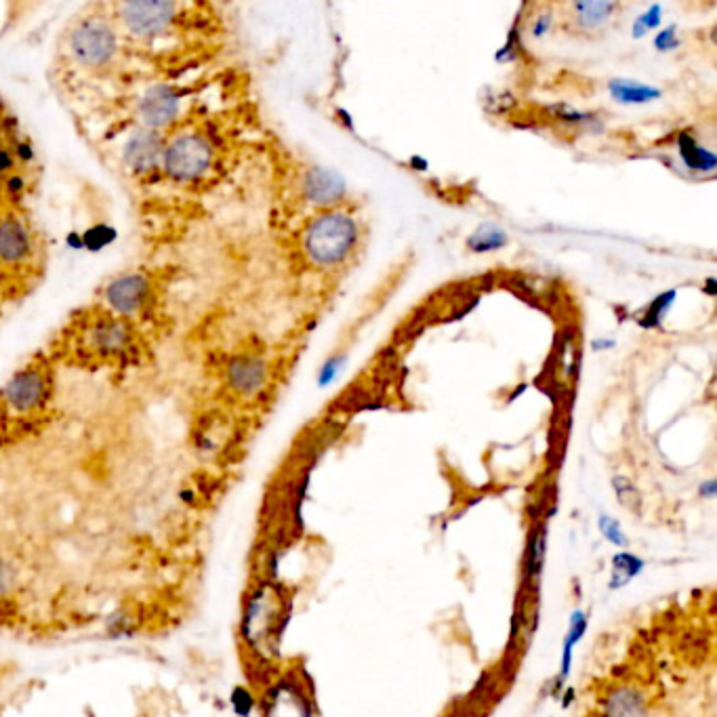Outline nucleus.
<instances>
[{"label":"nucleus","mask_w":717,"mask_h":717,"mask_svg":"<svg viewBox=\"0 0 717 717\" xmlns=\"http://www.w3.org/2000/svg\"><path fill=\"white\" fill-rule=\"evenodd\" d=\"M303 194L316 207H331L347 194V181L335 169L312 167L303 177Z\"/></svg>","instance_id":"obj_12"},{"label":"nucleus","mask_w":717,"mask_h":717,"mask_svg":"<svg viewBox=\"0 0 717 717\" xmlns=\"http://www.w3.org/2000/svg\"><path fill=\"white\" fill-rule=\"evenodd\" d=\"M118 22L131 36L158 38L171 30L179 7L175 3H122L116 5Z\"/></svg>","instance_id":"obj_6"},{"label":"nucleus","mask_w":717,"mask_h":717,"mask_svg":"<svg viewBox=\"0 0 717 717\" xmlns=\"http://www.w3.org/2000/svg\"><path fill=\"white\" fill-rule=\"evenodd\" d=\"M358 242V225L345 213H324L316 217L303 236L307 257L320 268H333L347 259Z\"/></svg>","instance_id":"obj_2"},{"label":"nucleus","mask_w":717,"mask_h":717,"mask_svg":"<svg viewBox=\"0 0 717 717\" xmlns=\"http://www.w3.org/2000/svg\"><path fill=\"white\" fill-rule=\"evenodd\" d=\"M661 26H663V5L654 3L638 19H635L631 26V36L644 38L650 32H657Z\"/></svg>","instance_id":"obj_20"},{"label":"nucleus","mask_w":717,"mask_h":717,"mask_svg":"<svg viewBox=\"0 0 717 717\" xmlns=\"http://www.w3.org/2000/svg\"><path fill=\"white\" fill-rule=\"evenodd\" d=\"M570 9L575 13L572 17H575L581 30H598L610 22L612 13L619 9V5L608 3V0H591V3L583 0V3H572Z\"/></svg>","instance_id":"obj_16"},{"label":"nucleus","mask_w":717,"mask_h":717,"mask_svg":"<svg viewBox=\"0 0 717 717\" xmlns=\"http://www.w3.org/2000/svg\"><path fill=\"white\" fill-rule=\"evenodd\" d=\"M715 284H717V282H715V278H709V280H707V289H705V291H707V295H709V297H715V293H717Z\"/></svg>","instance_id":"obj_32"},{"label":"nucleus","mask_w":717,"mask_h":717,"mask_svg":"<svg viewBox=\"0 0 717 717\" xmlns=\"http://www.w3.org/2000/svg\"><path fill=\"white\" fill-rule=\"evenodd\" d=\"M516 57H518V38L514 40V30H511L507 43L497 51L495 59L499 61V64H511Z\"/></svg>","instance_id":"obj_28"},{"label":"nucleus","mask_w":717,"mask_h":717,"mask_svg":"<svg viewBox=\"0 0 717 717\" xmlns=\"http://www.w3.org/2000/svg\"><path fill=\"white\" fill-rule=\"evenodd\" d=\"M49 398V381L38 366H28L17 373L5 387L3 404L13 415H32Z\"/></svg>","instance_id":"obj_7"},{"label":"nucleus","mask_w":717,"mask_h":717,"mask_svg":"<svg viewBox=\"0 0 717 717\" xmlns=\"http://www.w3.org/2000/svg\"><path fill=\"white\" fill-rule=\"evenodd\" d=\"M614 345H617V343H614L612 339H596V341H593V343H591V347H593V350H600V352L612 350V347H614Z\"/></svg>","instance_id":"obj_29"},{"label":"nucleus","mask_w":717,"mask_h":717,"mask_svg":"<svg viewBox=\"0 0 717 717\" xmlns=\"http://www.w3.org/2000/svg\"><path fill=\"white\" fill-rule=\"evenodd\" d=\"M230 703H232V709H234V713L238 717H251V713L255 709V696L247 686H236L232 690Z\"/></svg>","instance_id":"obj_22"},{"label":"nucleus","mask_w":717,"mask_h":717,"mask_svg":"<svg viewBox=\"0 0 717 717\" xmlns=\"http://www.w3.org/2000/svg\"><path fill=\"white\" fill-rule=\"evenodd\" d=\"M78 347L99 362H118L131 356L135 345L133 326L112 312L91 318L76 335Z\"/></svg>","instance_id":"obj_3"},{"label":"nucleus","mask_w":717,"mask_h":717,"mask_svg":"<svg viewBox=\"0 0 717 717\" xmlns=\"http://www.w3.org/2000/svg\"><path fill=\"white\" fill-rule=\"evenodd\" d=\"M150 295H152V284L146 276L125 274V276H118L116 280H112L108 284L104 299H106L108 310L114 316L127 318V316L141 312L143 307L148 305Z\"/></svg>","instance_id":"obj_8"},{"label":"nucleus","mask_w":717,"mask_h":717,"mask_svg":"<svg viewBox=\"0 0 717 717\" xmlns=\"http://www.w3.org/2000/svg\"><path fill=\"white\" fill-rule=\"evenodd\" d=\"M139 120L143 129L160 131L175 122L179 114V95L173 87L156 85L150 87L139 99Z\"/></svg>","instance_id":"obj_10"},{"label":"nucleus","mask_w":717,"mask_h":717,"mask_svg":"<svg viewBox=\"0 0 717 717\" xmlns=\"http://www.w3.org/2000/svg\"><path fill=\"white\" fill-rule=\"evenodd\" d=\"M17 581H19L17 566L11 560L0 556V598L9 596V593L15 589Z\"/></svg>","instance_id":"obj_24"},{"label":"nucleus","mask_w":717,"mask_h":717,"mask_svg":"<svg viewBox=\"0 0 717 717\" xmlns=\"http://www.w3.org/2000/svg\"><path fill=\"white\" fill-rule=\"evenodd\" d=\"M265 379H268V366L261 358L255 356H240L234 358L228 366V385L240 396H255L259 394Z\"/></svg>","instance_id":"obj_13"},{"label":"nucleus","mask_w":717,"mask_h":717,"mask_svg":"<svg viewBox=\"0 0 717 717\" xmlns=\"http://www.w3.org/2000/svg\"><path fill=\"white\" fill-rule=\"evenodd\" d=\"M337 114L343 118V125L347 127V129H350V131H354V125H352V116H350V112H345V110H337Z\"/></svg>","instance_id":"obj_31"},{"label":"nucleus","mask_w":717,"mask_h":717,"mask_svg":"<svg viewBox=\"0 0 717 717\" xmlns=\"http://www.w3.org/2000/svg\"><path fill=\"white\" fill-rule=\"evenodd\" d=\"M652 45H654V49H657L659 53H673V51H678V49L682 47V38H680V34H678V26L671 24V26L659 30V34L654 36V40H652Z\"/></svg>","instance_id":"obj_23"},{"label":"nucleus","mask_w":717,"mask_h":717,"mask_svg":"<svg viewBox=\"0 0 717 717\" xmlns=\"http://www.w3.org/2000/svg\"><path fill=\"white\" fill-rule=\"evenodd\" d=\"M34 234L15 213L0 215V265L19 268L34 257Z\"/></svg>","instance_id":"obj_9"},{"label":"nucleus","mask_w":717,"mask_h":717,"mask_svg":"<svg viewBox=\"0 0 717 717\" xmlns=\"http://www.w3.org/2000/svg\"><path fill=\"white\" fill-rule=\"evenodd\" d=\"M598 635L577 717H715V675L684 648V602L671 596Z\"/></svg>","instance_id":"obj_1"},{"label":"nucleus","mask_w":717,"mask_h":717,"mask_svg":"<svg viewBox=\"0 0 717 717\" xmlns=\"http://www.w3.org/2000/svg\"><path fill=\"white\" fill-rule=\"evenodd\" d=\"M345 364H347V356H333V358H329V360H326L324 364H322V368H320V373H318V387H329V385H333L337 379H339V375L343 373V368H345Z\"/></svg>","instance_id":"obj_21"},{"label":"nucleus","mask_w":717,"mask_h":717,"mask_svg":"<svg viewBox=\"0 0 717 717\" xmlns=\"http://www.w3.org/2000/svg\"><path fill=\"white\" fill-rule=\"evenodd\" d=\"M507 244H509V234L497 223H482L480 228H476V232H471L469 238L465 240V247L476 255L501 251L507 247Z\"/></svg>","instance_id":"obj_17"},{"label":"nucleus","mask_w":717,"mask_h":717,"mask_svg":"<svg viewBox=\"0 0 717 717\" xmlns=\"http://www.w3.org/2000/svg\"><path fill=\"white\" fill-rule=\"evenodd\" d=\"M606 91L614 104L621 106H648L663 97V91L659 87L631 78H610L606 83Z\"/></svg>","instance_id":"obj_14"},{"label":"nucleus","mask_w":717,"mask_h":717,"mask_svg":"<svg viewBox=\"0 0 717 717\" xmlns=\"http://www.w3.org/2000/svg\"><path fill=\"white\" fill-rule=\"evenodd\" d=\"M68 47L74 61L85 68H104L118 53L116 30L97 15L85 17L72 28Z\"/></svg>","instance_id":"obj_5"},{"label":"nucleus","mask_w":717,"mask_h":717,"mask_svg":"<svg viewBox=\"0 0 717 717\" xmlns=\"http://www.w3.org/2000/svg\"><path fill=\"white\" fill-rule=\"evenodd\" d=\"M411 167L415 169V171H427L429 169V162H427V158H423V156H413L411 158Z\"/></svg>","instance_id":"obj_30"},{"label":"nucleus","mask_w":717,"mask_h":717,"mask_svg":"<svg viewBox=\"0 0 717 717\" xmlns=\"http://www.w3.org/2000/svg\"><path fill=\"white\" fill-rule=\"evenodd\" d=\"M678 154L680 160L684 162V167L690 173H705V175H713L717 169V158L711 150H707L705 146H701L696 137L688 131H682L678 135Z\"/></svg>","instance_id":"obj_15"},{"label":"nucleus","mask_w":717,"mask_h":717,"mask_svg":"<svg viewBox=\"0 0 717 717\" xmlns=\"http://www.w3.org/2000/svg\"><path fill=\"white\" fill-rule=\"evenodd\" d=\"M551 26H553V15L551 13H539L535 19H532L530 34H532V38L541 40L551 32Z\"/></svg>","instance_id":"obj_27"},{"label":"nucleus","mask_w":717,"mask_h":717,"mask_svg":"<svg viewBox=\"0 0 717 717\" xmlns=\"http://www.w3.org/2000/svg\"><path fill=\"white\" fill-rule=\"evenodd\" d=\"M600 528H602V535L612 543V545H625V535L623 530L619 526V522L610 518V516H602L600 518Z\"/></svg>","instance_id":"obj_25"},{"label":"nucleus","mask_w":717,"mask_h":717,"mask_svg":"<svg viewBox=\"0 0 717 717\" xmlns=\"http://www.w3.org/2000/svg\"><path fill=\"white\" fill-rule=\"evenodd\" d=\"M162 150H165V141L160 133L141 127L127 139L122 148V160L133 173L146 175L162 165Z\"/></svg>","instance_id":"obj_11"},{"label":"nucleus","mask_w":717,"mask_h":717,"mask_svg":"<svg viewBox=\"0 0 717 717\" xmlns=\"http://www.w3.org/2000/svg\"><path fill=\"white\" fill-rule=\"evenodd\" d=\"M131 629H133L131 614L116 612V614H112V617L108 619V633H110V635H116V638H118V635L129 633Z\"/></svg>","instance_id":"obj_26"},{"label":"nucleus","mask_w":717,"mask_h":717,"mask_svg":"<svg viewBox=\"0 0 717 717\" xmlns=\"http://www.w3.org/2000/svg\"><path fill=\"white\" fill-rule=\"evenodd\" d=\"M215 150L200 133H177L162 150V169L175 181H196L213 167Z\"/></svg>","instance_id":"obj_4"},{"label":"nucleus","mask_w":717,"mask_h":717,"mask_svg":"<svg viewBox=\"0 0 717 717\" xmlns=\"http://www.w3.org/2000/svg\"><path fill=\"white\" fill-rule=\"evenodd\" d=\"M675 297H678V291L671 289V291H665V293H661L657 299H654V301L648 305L646 314H644L642 320H640L642 329H659V326L663 324L665 314L671 310V305H673Z\"/></svg>","instance_id":"obj_18"},{"label":"nucleus","mask_w":717,"mask_h":717,"mask_svg":"<svg viewBox=\"0 0 717 717\" xmlns=\"http://www.w3.org/2000/svg\"><path fill=\"white\" fill-rule=\"evenodd\" d=\"M549 114H551L553 118H556L558 122H564V125H568V127H583V129H587V127L596 125V122H598L596 116H593V114L583 112V110H579V108H575V106H570V104H566V101H560V104L551 106V108H549Z\"/></svg>","instance_id":"obj_19"}]
</instances>
